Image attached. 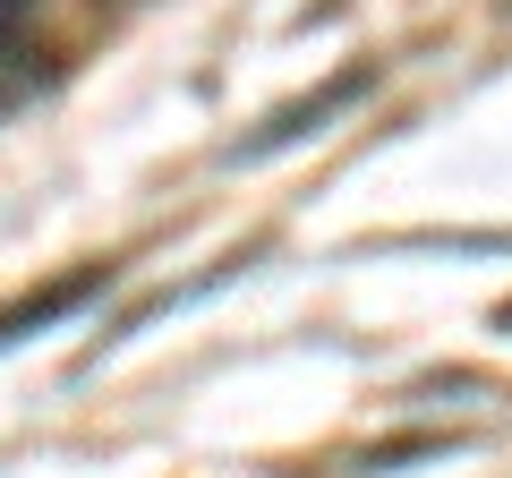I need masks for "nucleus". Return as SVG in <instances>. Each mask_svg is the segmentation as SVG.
<instances>
[{"label": "nucleus", "instance_id": "nucleus-1", "mask_svg": "<svg viewBox=\"0 0 512 478\" xmlns=\"http://www.w3.org/2000/svg\"><path fill=\"white\" fill-rule=\"evenodd\" d=\"M359 94H376V69H342L333 77V86H316L308 103H291V111H274V120H265V129L256 137H239V146H222V163L231 171H248V163H274V154H291L299 137H316L333 120V111H350L359 103Z\"/></svg>", "mask_w": 512, "mask_h": 478}, {"label": "nucleus", "instance_id": "nucleus-2", "mask_svg": "<svg viewBox=\"0 0 512 478\" xmlns=\"http://www.w3.org/2000/svg\"><path fill=\"white\" fill-rule=\"evenodd\" d=\"M111 274H120V265H77V274H60L52 291L18 299V308H0V350H18L26 333H43V325H60V316H77L94 291H111Z\"/></svg>", "mask_w": 512, "mask_h": 478}]
</instances>
